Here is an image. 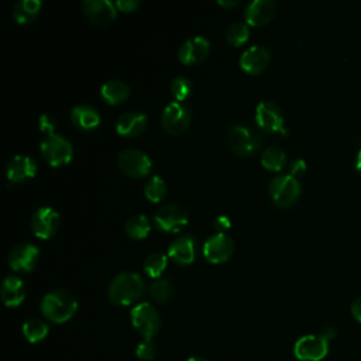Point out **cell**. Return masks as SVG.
<instances>
[{
	"label": "cell",
	"mask_w": 361,
	"mask_h": 361,
	"mask_svg": "<svg viewBox=\"0 0 361 361\" xmlns=\"http://www.w3.org/2000/svg\"><path fill=\"white\" fill-rule=\"evenodd\" d=\"M145 289L144 279L135 272H120L109 283L107 295L111 303L127 306L137 302Z\"/></svg>",
	"instance_id": "6da1fadb"
},
{
	"label": "cell",
	"mask_w": 361,
	"mask_h": 361,
	"mask_svg": "<svg viewBox=\"0 0 361 361\" xmlns=\"http://www.w3.org/2000/svg\"><path fill=\"white\" fill-rule=\"evenodd\" d=\"M76 310L78 300L66 289L51 290L41 300V312L44 317L54 323L68 322L73 317Z\"/></svg>",
	"instance_id": "7a4b0ae2"
},
{
	"label": "cell",
	"mask_w": 361,
	"mask_h": 361,
	"mask_svg": "<svg viewBox=\"0 0 361 361\" xmlns=\"http://www.w3.org/2000/svg\"><path fill=\"white\" fill-rule=\"evenodd\" d=\"M227 141H228L230 148L235 154L243 155V157L255 154L259 149L261 142H262L259 134L255 130H252L251 127L244 126V124H233L228 128Z\"/></svg>",
	"instance_id": "3957f363"
},
{
	"label": "cell",
	"mask_w": 361,
	"mask_h": 361,
	"mask_svg": "<svg viewBox=\"0 0 361 361\" xmlns=\"http://www.w3.org/2000/svg\"><path fill=\"white\" fill-rule=\"evenodd\" d=\"M130 316L134 329L141 334V337L145 340H152L161 326L158 310L151 303L141 302L131 309Z\"/></svg>",
	"instance_id": "277c9868"
},
{
	"label": "cell",
	"mask_w": 361,
	"mask_h": 361,
	"mask_svg": "<svg viewBox=\"0 0 361 361\" xmlns=\"http://www.w3.org/2000/svg\"><path fill=\"white\" fill-rule=\"evenodd\" d=\"M268 192L271 199L281 207L290 206L300 195V183L290 173H281L275 176L269 186Z\"/></svg>",
	"instance_id": "5b68a950"
},
{
	"label": "cell",
	"mask_w": 361,
	"mask_h": 361,
	"mask_svg": "<svg viewBox=\"0 0 361 361\" xmlns=\"http://www.w3.org/2000/svg\"><path fill=\"white\" fill-rule=\"evenodd\" d=\"M41 152L47 161L54 165H65L72 159L73 148L72 144L59 134H45L41 138Z\"/></svg>",
	"instance_id": "8992f818"
},
{
	"label": "cell",
	"mask_w": 361,
	"mask_h": 361,
	"mask_svg": "<svg viewBox=\"0 0 361 361\" xmlns=\"http://www.w3.org/2000/svg\"><path fill=\"white\" fill-rule=\"evenodd\" d=\"M329 353V340L323 334H306L296 340L293 354L299 361H322Z\"/></svg>",
	"instance_id": "52a82bcc"
},
{
	"label": "cell",
	"mask_w": 361,
	"mask_h": 361,
	"mask_svg": "<svg viewBox=\"0 0 361 361\" xmlns=\"http://www.w3.org/2000/svg\"><path fill=\"white\" fill-rule=\"evenodd\" d=\"M154 221L162 231H179L189 221L188 210L179 203H168L154 213Z\"/></svg>",
	"instance_id": "ba28073f"
},
{
	"label": "cell",
	"mask_w": 361,
	"mask_h": 361,
	"mask_svg": "<svg viewBox=\"0 0 361 361\" xmlns=\"http://www.w3.org/2000/svg\"><path fill=\"white\" fill-rule=\"evenodd\" d=\"M255 121L267 133H282L286 134L283 114L279 106L271 100L259 102L255 109Z\"/></svg>",
	"instance_id": "9c48e42d"
},
{
	"label": "cell",
	"mask_w": 361,
	"mask_h": 361,
	"mask_svg": "<svg viewBox=\"0 0 361 361\" xmlns=\"http://www.w3.org/2000/svg\"><path fill=\"white\" fill-rule=\"evenodd\" d=\"M118 165L124 173L133 178H142L149 173L152 168V162L141 149L127 148L118 154Z\"/></svg>",
	"instance_id": "30bf717a"
},
{
	"label": "cell",
	"mask_w": 361,
	"mask_h": 361,
	"mask_svg": "<svg viewBox=\"0 0 361 361\" xmlns=\"http://www.w3.org/2000/svg\"><path fill=\"white\" fill-rule=\"evenodd\" d=\"M190 110L182 102H169L161 116V123L164 128L171 134L183 133L190 123Z\"/></svg>",
	"instance_id": "8fae6325"
},
{
	"label": "cell",
	"mask_w": 361,
	"mask_h": 361,
	"mask_svg": "<svg viewBox=\"0 0 361 361\" xmlns=\"http://www.w3.org/2000/svg\"><path fill=\"white\" fill-rule=\"evenodd\" d=\"M39 258V250L31 243H20L14 245L8 252V265L14 271L28 272L31 271Z\"/></svg>",
	"instance_id": "7c38bea8"
},
{
	"label": "cell",
	"mask_w": 361,
	"mask_h": 361,
	"mask_svg": "<svg viewBox=\"0 0 361 361\" xmlns=\"http://www.w3.org/2000/svg\"><path fill=\"white\" fill-rule=\"evenodd\" d=\"M59 226V214L55 209L42 206L38 207L31 217V230L39 238L52 237Z\"/></svg>",
	"instance_id": "4fadbf2b"
},
{
	"label": "cell",
	"mask_w": 361,
	"mask_h": 361,
	"mask_svg": "<svg viewBox=\"0 0 361 361\" xmlns=\"http://www.w3.org/2000/svg\"><path fill=\"white\" fill-rule=\"evenodd\" d=\"M234 250L233 240L226 233H217L209 237L203 244V254L209 262L220 264L227 261Z\"/></svg>",
	"instance_id": "5bb4252c"
},
{
	"label": "cell",
	"mask_w": 361,
	"mask_h": 361,
	"mask_svg": "<svg viewBox=\"0 0 361 361\" xmlns=\"http://www.w3.org/2000/svg\"><path fill=\"white\" fill-rule=\"evenodd\" d=\"M210 51V42L206 37L195 35L185 39L178 48V58L180 62L190 65L197 63L206 58Z\"/></svg>",
	"instance_id": "9a60e30c"
},
{
	"label": "cell",
	"mask_w": 361,
	"mask_h": 361,
	"mask_svg": "<svg viewBox=\"0 0 361 361\" xmlns=\"http://www.w3.org/2000/svg\"><path fill=\"white\" fill-rule=\"evenodd\" d=\"M82 8L86 17L94 24H106L116 18V3L110 0H83Z\"/></svg>",
	"instance_id": "2e32d148"
},
{
	"label": "cell",
	"mask_w": 361,
	"mask_h": 361,
	"mask_svg": "<svg viewBox=\"0 0 361 361\" xmlns=\"http://www.w3.org/2000/svg\"><path fill=\"white\" fill-rule=\"evenodd\" d=\"M271 59V52L267 47L252 45L240 56V66L248 73L262 72Z\"/></svg>",
	"instance_id": "e0dca14e"
},
{
	"label": "cell",
	"mask_w": 361,
	"mask_h": 361,
	"mask_svg": "<svg viewBox=\"0 0 361 361\" xmlns=\"http://www.w3.org/2000/svg\"><path fill=\"white\" fill-rule=\"evenodd\" d=\"M37 172V162L28 155L13 157L6 166V173L11 182H25Z\"/></svg>",
	"instance_id": "ac0fdd59"
},
{
	"label": "cell",
	"mask_w": 361,
	"mask_h": 361,
	"mask_svg": "<svg viewBox=\"0 0 361 361\" xmlns=\"http://www.w3.org/2000/svg\"><path fill=\"white\" fill-rule=\"evenodd\" d=\"M168 255L180 265L193 262L196 255V238L189 234L175 238L168 247Z\"/></svg>",
	"instance_id": "d6986e66"
},
{
	"label": "cell",
	"mask_w": 361,
	"mask_h": 361,
	"mask_svg": "<svg viewBox=\"0 0 361 361\" xmlns=\"http://www.w3.org/2000/svg\"><path fill=\"white\" fill-rule=\"evenodd\" d=\"M275 13V3L271 0H252L247 4L244 17L250 25L267 24Z\"/></svg>",
	"instance_id": "ffe728a7"
},
{
	"label": "cell",
	"mask_w": 361,
	"mask_h": 361,
	"mask_svg": "<svg viewBox=\"0 0 361 361\" xmlns=\"http://www.w3.org/2000/svg\"><path fill=\"white\" fill-rule=\"evenodd\" d=\"M0 296H1V300L6 306L17 307L18 305L23 303V300L25 298L24 282L16 275L6 276L1 282Z\"/></svg>",
	"instance_id": "44dd1931"
},
{
	"label": "cell",
	"mask_w": 361,
	"mask_h": 361,
	"mask_svg": "<svg viewBox=\"0 0 361 361\" xmlns=\"http://www.w3.org/2000/svg\"><path fill=\"white\" fill-rule=\"evenodd\" d=\"M147 116L141 111H127L117 118L116 130L124 137H135L147 127Z\"/></svg>",
	"instance_id": "7402d4cb"
},
{
	"label": "cell",
	"mask_w": 361,
	"mask_h": 361,
	"mask_svg": "<svg viewBox=\"0 0 361 361\" xmlns=\"http://www.w3.org/2000/svg\"><path fill=\"white\" fill-rule=\"evenodd\" d=\"M71 120L78 128L83 131H90L100 124V114L93 106L76 104L71 110Z\"/></svg>",
	"instance_id": "603a6c76"
},
{
	"label": "cell",
	"mask_w": 361,
	"mask_h": 361,
	"mask_svg": "<svg viewBox=\"0 0 361 361\" xmlns=\"http://www.w3.org/2000/svg\"><path fill=\"white\" fill-rule=\"evenodd\" d=\"M100 94L109 104H118L128 97L130 87L123 80L111 79L102 85Z\"/></svg>",
	"instance_id": "cb8c5ba5"
},
{
	"label": "cell",
	"mask_w": 361,
	"mask_h": 361,
	"mask_svg": "<svg viewBox=\"0 0 361 361\" xmlns=\"http://www.w3.org/2000/svg\"><path fill=\"white\" fill-rule=\"evenodd\" d=\"M39 8H41L39 0H18L13 8V17L20 24H27L38 16Z\"/></svg>",
	"instance_id": "d4e9b609"
},
{
	"label": "cell",
	"mask_w": 361,
	"mask_h": 361,
	"mask_svg": "<svg viewBox=\"0 0 361 361\" xmlns=\"http://www.w3.org/2000/svg\"><path fill=\"white\" fill-rule=\"evenodd\" d=\"M286 162V154L276 145L267 147L261 154V164L269 171H281Z\"/></svg>",
	"instance_id": "484cf974"
},
{
	"label": "cell",
	"mask_w": 361,
	"mask_h": 361,
	"mask_svg": "<svg viewBox=\"0 0 361 361\" xmlns=\"http://www.w3.org/2000/svg\"><path fill=\"white\" fill-rule=\"evenodd\" d=\"M126 233L128 237L134 240L145 238L151 230V224L147 216L144 214H134L126 221Z\"/></svg>",
	"instance_id": "4316f807"
},
{
	"label": "cell",
	"mask_w": 361,
	"mask_h": 361,
	"mask_svg": "<svg viewBox=\"0 0 361 361\" xmlns=\"http://www.w3.org/2000/svg\"><path fill=\"white\" fill-rule=\"evenodd\" d=\"M48 324L39 319H30L23 324V334L27 341L35 344L48 336Z\"/></svg>",
	"instance_id": "83f0119b"
},
{
	"label": "cell",
	"mask_w": 361,
	"mask_h": 361,
	"mask_svg": "<svg viewBox=\"0 0 361 361\" xmlns=\"http://www.w3.org/2000/svg\"><path fill=\"white\" fill-rule=\"evenodd\" d=\"M149 296L158 303H166L173 295V285L171 281L158 278L149 285Z\"/></svg>",
	"instance_id": "f1b7e54d"
},
{
	"label": "cell",
	"mask_w": 361,
	"mask_h": 361,
	"mask_svg": "<svg viewBox=\"0 0 361 361\" xmlns=\"http://www.w3.org/2000/svg\"><path fill=\"white\" fill-rule=\"evenodd\" d=\"M168 264V258L162 252H152L144 261V271L151 278H159L161 274L165 271Z\"/></svg>",
	"instance_id": "f546056e"
},
{
	"label": "cell",
	"mask_w": 361,
	"mask_h": 361,
	"mask_svg": "<svg viewBox=\"0 0 361 361\" xmlns=\"http://www.w3.org/2000/svg\"><path fill=\"white\" fill-rule=\"evenodd\" d=\"M226 39L228 44L238 47L250 38V28L245 23H231L226 28Z\"/></svg>",
	"instance_id": "4dcf8cb0"
},
{
	"label": "cell",
	"mask_w": 361,
	"mask_h": 361,
	"mask_svg": "<svg viewBox=\"0 0 361 361\" xmlns=\"http://www.w3.org/2000/svg\"><path fill=\"white\" fill-rule=\"evenodd\" d=\"M145 196L151 202H159L166 195V183L159 175H154L145 185Z\"/></svg>",
	"instance_id": "1f68e13d"
},
{
	"label": "cell",
	"mask_w": 361,
	"mask_h": 361,
	"mask_svg": "<svg viewBox=\"0 0 361 361\" xmlns=\"http://www.w3.org/2000/svg\"><path fill=\"white\" fill-rule=\"evenodd\" d=\"M171 93L172 96L178 100V102H182L185 100L190 92H192V82L188 76L185 75H179V76H175L172 80H171Z\"/></svg>",
	"instance_id": "d6a6232c"
},
{
	"label": "cell",
	"mask_w": 361,
	"mask_h": 361,
	"mask_svg": "<svg viewBox=\"0 0 361 361\" xmlns=\"http://www.w3.org/2000/svg\"><path fill=\"white\" fill-rule=\"evenodd\" d=\"M157 354V347L152 340L142 338L135 347V357L141 361H151Z\"/></svg>",
	"instance_id": "836d02e7"
},
{
	"label": "cell",
	"mask_w": 361,
	"mask_h": 361,
	"mask_svg": "<svg viewBox=\"0 0 361 361\" xmlns=\"http://www.w3.org/2000/svg\"><path fill=\"white\" fill-rule=\"evenodd\" d=\"M55 127H56V120H55L54 116L44 113V114L39 117V130H41V131H45L47 134H52Z\"/></svg>",
	"instance_id": "e575fe53"
},
{
	"label": "cell",
	"mask_w": 361,
	"mask_h": 361,
	"mask_svg": "<svg viewBox=\"0 0 361 361\" xmlns=\"http://www.w3.org/2000/svg\"><path fill=\"white\" fill-rule=\"evenodd\" d=\"M305 171H306V162H305V159H302V158H295V159L290 161V164H289V173H290V175H293V176L296 178V176L302 175Z\"/></svg>",
	"instance_id": "d590c367"
},
{
	"label": "cell",
	"mask_w": 361,
	"mask_h": 361,
	"mask_svg": "<svg viewBox=\"0 0 361 361\" xmlns=\"http://www.w3.org/2000/svg\"><path fill=\"white\" fill-rule=\"evenodd\" d=\"M213 224H214V227H216V230L219 231V233H224L227 228H230V219L227 217V216H224V214H221V216H217L216 219H214V221H213Z\"/></svg>",
	"instance_id": "8d00e7d4"
},
{
	"label": "cell",
	"mask_w": 361,
	"mask_h": 361,
	"mask_svg": "<svg viewBox=\"0 0 361 361\" xmlns=\"http://www.w3.org/2000/svg\"><path fill=\"white\" fill-rule=\"evenodd\" d=\"M140 4L138 0H117L116 7L121 11H133Z\"/></svg>",
	"instance_id": "74e56055"
},
{
	"label": "cell",
	"mask_w": 361,
	"mask_h": 361,
	"mask_svg": "<svg viewBox=\"0 0 361 361\" xmlns=\"http://www.w3.org/2000/svg\"><path fill=\"white\" fill-rule=\"evenodd\" d=\"M351 314L355 320L361 323V296H358L353 303H351Z\"/></svg>",
	"instance_id": "f35d334b"
},
{
	"label": "cell",
	"mask_w": 361,
	"mask_h": 361,
	"mask_svg": "<svg viewBox=\"0 0 361 361\" xmlns=\"http://www.w3.org/2000/svg\"><path fill=\"white\" fill-rule=\"evenodd\" d=\"M219 4L223 7H234L238 4L237 0H219Z\"/></svg>",
	"instance_id": "ab89813d"
},
{
	"label": "cell",
	"mask_w": 361,
	"mask_h": 361,
	"mask_svg": "<svg viewBox=\"0 0 361 361\" xmlns=\"http://www.w3.org/2000/svg\"><path fill=\"white\" fill-rule=\"evenodd\" d=\"M355 169L358 171V172H361V148L358 149V152H357V158H355Z\"/></svg>",
	"instance_id": "60d3db41"
},
{
	"label": "cell",
	"mask_w": 361,
	"mask_h": 361,
	"mask_svg": "<svg viewBox=\"0 0 361 361\" xmlns=\"http://www.w3.org/2000/svg\"><path fill=\"white\" fill-rule=\"evenodd\" d=\"M186 361H206V360H203V358H200V357H189Z\"/></svg>",
	"instance_id": "b9f144b4"
}]
</instances>
